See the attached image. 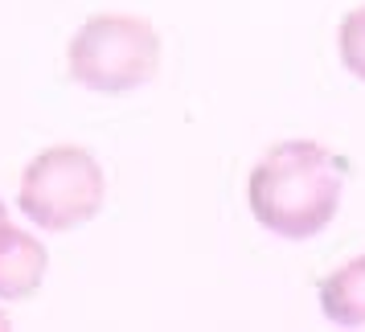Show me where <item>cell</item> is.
Wrapping results in <instances>:
<instances>
[{
	"mask_svg": "<svg viewBox=\"0 0 365 332\" xmlns=\"http://www.w3.org/2000/svg\"><path fill=\"white\" fill-rule=\"evenodd\" d=\"M349 160L316 140H283L250 168L247 205L279 238H316L336 217Z\"/></svg>",
	"mask_w": 365,
	"mask_h": 332,
	"instance_id": "cell-1",
	"label": "cell"
},
{
	"mask_svg": "<svg viewBox=\"0 0 365 332\" xmlns=\"http://www.w3.org/2000/svg\"><path fill=\"white\" fill-rule=\"evenodd\" d=\"M4 222H9V214H4V201H0V226H4Z\"/></svg>",
	"mask_w": 365,
	"mask_h": 332,
	"instance_id": "cell-7",
	"label": "cell"
},
{
	"mask_svg": "<svg viewBox=\"0 0 365 332\" xmlns=\"http://www.w3.org/2000/svg\"><path fill=\"white\" fill-rule=\"evenodd\" d=\"M160 33L148 17L135 13H99L83 21L70 37L66 70L70 78L99 95H123L156 78L160 70Z\"/></svg>",
	"mask_w": 365,
	"mask_h": 332,
	"instance_id": "cell-2",
	"label": "cell"
},
{
	"mask_svg": "<svg viewBox=\"0 0 365 332\" xmlns=\"http://www.w3.org/2000/svg\"><path fill=\"white\" fill-rule=\"evenodd\" d=\"M320 312L341 328H361L365 324V254L336 266L320 283Z\"/></svg>",
	"mask_w": 365,
	"mask_h": 332,
	"instance_id": "cell-5",
	"label": "cell"
},
{
	"mask_svg": "<svg viewBox=\"0 0 365 332\" xmlns=\"http://www.w3.org/2000/svg\"><path fill=\"white\" fill-rule=\"evenodd\" d=\"M21 214L41 230H78L103 209V168L78 144H53L37 152L21 172Z\"/></svg>",
	"mask_w": 365,
	"mask_h": 332,
	"instance_id": "cell-3",
	"label": "cell"
},
{
	"mask_svg": "<svg viewBox=\"0 0 365 332\" xmlns=\"http://www.w3.org/2000/svg\"><path fill=\"white\" fill-rule=\"evenodd\" d=\"M0 328H9V316H4V312H0Z\"/></svg>",
	"mask_w": 365,
	"mask_h": 332,
	"instance_id": "cell-8",
	"label": "cell"
},
{
	"mask_svg": "<svg viewBox=\"0 0 365 332\" xmlns=\"http://www.w3.org/2000/svg\"><path fill=\"white\" fill-rule=\"evenodd\" d=\"M50 254L29 230L13 222L0 226V299H29L46 279Z\"/></svg>",
	"mask_w": 365,
	"mask_h": 332,
	"instance_id": "cell-4",
	"label": "cell"
},
{
	"mask_svg": "<svg viewBox=\"0 0 365 332\" xmlns=\"http://www.w3.org/2000/svg\"><path fill=\"white\" fill-rule=\"evenodd\" d=\"M336 50H341V62L349 74L365 83V9L345 13L341 29H336Z\"/></svg>",
	"mask_w": 365,
	"mask_h": 332,
	"instance_id": "cell-6",
	"label": "cell"
}]
</instances>
